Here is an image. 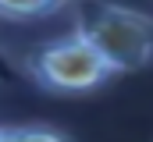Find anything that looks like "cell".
<instances>
[{"label":"cell","mask_w":153,"mask_h":142,"mask_svg":"<svg viewBox=\"0 0 153 142\" xmlns=\"http://www.w3.org/2000/svg\"><path fill=\"white\" fill-rule=\"evenodd\" d=\"M0 142H71V139L46 124H11V128H0Z\"/></svg>","instance_id":"cell-4"},{"label":"cell","mask_w":153,"mask_h":142,"mask_svg":"<svg viewBox=\"0 0 153 142\" xmlns=\"http://www.w3.org/2000/svg\"><path fill=\"white\" fill-rule=\"evenodd\" d=\"M114 75L139 71L153 61V14L107 4V0H85L78 7V29H75Z\"/></svg>","instance_id":"cell-1"},{"label":"cell","mask_w":153,"mask_h":142,"mask_svg":"<svg viewBox=\"0 0 153 142\" xmlns=\"http://www.w3.org/2000/svg\"><path fill=\"white\" fill-rule=\"evenodd\" d=\"M29 75L50 92H89L103 85L114 71L78 32L43 43L29 57Z\"/></svg>","instance_id":"cell-2"},{"label":"cell","mask_w":153,"mask_h":142,"mask_svg":"<svg viewBox=\"0 0 153 142\" xmlns=\"http://www.w3.org/2000/svg\"><path fill=\"white\" fill-rule=\"evenodd\" d=\"M61 7H64V0H0V18L36 21V18H46V14H53Z\"/></svg>","instance_id":"cell-3"}]
</instances>
